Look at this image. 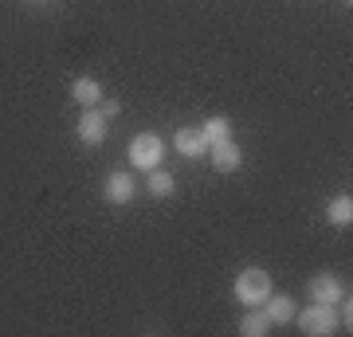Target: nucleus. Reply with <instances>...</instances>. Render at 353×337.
<instances>
[{
	"label": "nucleus",
	"mask_w": 353,
	"mask_h": 337,
	"mask_svg": "<svg viewBox=\"0 0 353 337\" xmlns=\"http://www.w3.org/2000/svg\"><path fill=\"white\" fill-rule=\"evenodd\" d=\"M271 290H275V283H271V275H267L263 267H243L240 275H236V283H232L236 302L248 306V310H259L271 298Z\"/></svg>",
	"instance_id": "nucleus-1"
},
{
	"label": "nucleus",
	"mask_w": 353,
	"mask_h": 337,
	"mask_svg": "<svg viewBox=\"0 0 353 337\" xmlns=\"http://www.w3.org/2000/svg\"><path fill=\"white\" fill-rule=\"evenodd\" d=\"M294 322L306 337H330L338 334L341 325V310L338 306H326V302H310L306 310H294Z\"/></svg>",
	"instance_id": "nucleus-2"
},
{
	"label": "nucleus",
	"mask_w": 353,
	"mask_h": 337,
	"mask_svg": "<svg viewBox=\"0 0 353 337\" xmlns=\"http://www.w3.org/2000/svg\"><path fill=\"white\" fill-rule=\"evenodd\" d=\"M130 165L134 169H141V173H150V169H157L165 157V141L157 138V134H138V138L130 141Z\"/></svg>",
	"instance_id": "nucleus-3"
},
{
	"label": "nucleus",
	"mask_w": 353,
	"mask_h": 337,
	"mask_svg": "<svg viewBox=\"0 0 353 337\" xmlns=\"http://www.w3.org/2000/svg\"><path fill=\"white\" fill-rule=\"evenodd\" d=\"M75 134H79L83 145H102V141H106L110 125H106L99 106H83V114H79V122H75Z\"/></svg>",
	"instance_id": "nucleus-4"
},
{
	"label": "nucleus",
	"mask_w": 353,
	"mask_h": 337,
	"mask_svg": "<svg viewBox=\"0 0 353 337\" xmlns=\"http://www.w3.org/2000/svg\"><path fill=\"white\" fill-rule=\"evenodd\" d=\"M310 302H326V306H341V298H345V283H341L338 275H330V271H322V275H314L310 283Z\"/></svg>",
	"instance_id": "nucleus-5"
},
{
	"label": "nucleus",
	"mask_w": 353,
	"mask_h": 337,
	"mask_svg": "<svg viewBox=\"0 0 353 337\" xmlns=\"http://www.w3.org/2000/svg\"><path fill=\"white\" fill-rule=\"evenodd\" d=\"M173 145L181 157H189V161H196V157H208V138L201 134V125H181L173 134Z\"/></svg>",
	"instance_id": "nucleus-6"
},
{
	"label": "nucleus",
	"mask_w": 353,
	"mask_h": 337,
	"mask_svg": "<svg viewBox=\"0 0 353 337\" xmlns=\"http://www.w3.org/2000/svg\"><path fill=\"white\" fill-rule=\"evenodd\" d=\"M102 196L110 200V204H130V200L138 196V185H134V176L126 169H114L106 181H102Z\"/></svg>",
	"instance_id": "nucleus-7"
},
{
	"label": "nucleus",
	"mask_w": 353,
	"mask_h": 337,
	"mask_svg": "<svg viewBox=\"0 0 353 337\" xmlns=\"http://www.w3.org/2000/svg\"><path fill=\"white\" fill-rule=\"evenodd\" d=\"M208 161H212L216 173H236L243 165V150L236 145V141H216V145H208Z\"/></svg>",
	"instance_id": "nucleus-8"
},
{
	"label": "nucleus",
	"mask_w": 353,
	"mask_h": 337,
	"mask_svg": "<svg viewBox=\"0 0 353 337\" xmlns=\"http://www.w3.org/2000/svg\"><path fill=\"white\" fill-rule=\"evenodd\" d=\"M259 310L267 314V322L271 325H287V322H294V310H299V306H294L290 294H275V290H271V298H267Z\"/></svg>",
	"instance_id": "nucleus-9"
},
{
	"label": "nucleus",
	"mask_w": 353,
	"mask_h": 337,
	"mask_svg": "<svg viewBox=\"0 0 353 337\" xmlns=\"http://www.w3.org/2000/svg\"><path fill=\"white\" fill-rule=\"evenodd\" d=\"M173 188H176V176L169 173V169L157 165V169L145 173V192H150L153 200H169V196H173Z\"/></svg>",
	"instance_id": "nucleus-10"
},
{
	"label": "nucleus",
	"mask_w": 353,
	"mask_h": 337,
	"mask_svg": "<svg viewBox=\"0 0 353 337\" xmlns=\"http://www.w3.org/2000/svg\"><path fill=\"white\" fill-rule=\"evenodd\" d=\"M71 99H75L79 106H99V102H102V87H99V79L79 75L75 83H71Z\"/></svg>",
	"instance_id": "nucleus-11"
},
{
	"label": "nucleus",
	"mask_w": 353,
	"mask_h": 337,
	"mask_svg": "<svg viewBox=\"0 0 353 337\" xmlns=\"http://www.w3.org/2000/svg\"><path fill=\"white\" fill-rule=\"evenodd\" d=\"M326 220L334 227H350L353 224V200H350V192H341V196H334L326 204Z\"/></svg>",
	"instance_id": "nucleus-12"
},
{
	"label": "nucleus",
	"mask_w": 353,
	"mask_h": 337,
	"mask_svg": "<svg viewBox=\"0 0 353 337\" xmlns=\"http://www.w3.org/2000/svg\"><path fill=\"white\" fill-rule=\"evenodd\" d=\"M201 134L208 138V145H216V141H228V138H232V122H228L224 114H216V118H208V122L201 125Z\"/></svg>",
	"instance_id": "nucleus-13"
},
{
	"label": "nucleus",
	"mask_w": 353,
	"mask_h": 337,
	"mask_svg": "<svg viewBox=\"0 0 353 337\" xmlns=\"http://www.w3.org/2000/svg\"><path fill=\"white\" fill-rule=\"evenodd\" d=\"M240 334L243 337H263L271 334V322H267V314H243V322H240Z\"/></svg>",
	"instance_id": "nucleus-14"
},
{
	"label": "nucleus",
	"mask_w": 353,
	"mask_h": 337,
	"mask_svg": "<svg viewBox=\"0 0 353 337\" xmlns=\"http://www.w3.org/2000/svg\"><path fill=\"white\" fill-rule=\"evenodd\" d=\"M99 110H102V118H118L122 102H118V99H102V102H99Z\"/></svg>",
	"instance_id": "nucleus-15"
},
{
	"label": "nucleus",
	"mask_w": 353,
	"mask_h": 337,
	"mask_svg": "<svg viewBox=\"0 0 353 337\" xmlns=\"http://www.w3.org/2000/svg\"><path fill=\"white\" fill-rule=\"evenodd\" d=\"M341 4H353V0H341Z\"/></svg>",
	"instance_id": "nucleus-16"
},
{
	"label": "nucleus",
	"mask_w": 353,
	"mask_h": 337,
	"mask_svg": "<svg viewBox=\"0 0 353 337\" xmlns=\"http://www.w3.org/2000/svg\"><path fill=\"white\" fill-rule=\"evenodd\" d=\"M36 4H43V0H36Z\"/></svg>",
	"instance_id": "nucleus-17"
}]
</instances>
